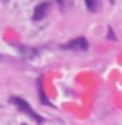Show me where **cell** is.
<instances>
[{
  "mask_svg": "<svg viewBox=\"0 0 122 125\" xmlns=\"http://www.w3.org/2000/svg\"><path fill=\"white\" fill-rule=\"evenodd\" d=\"M13 104H14L16 107H18L20 111H24L25 115H29L31 118H34L36 122H41V118H40V116L36 115V113H34V109H32V107L27 104V102H25L24 98H20V96H13Z\"/></svg>",
  "mask_w": 122,
  "mask_h": 125,
  "instance_id": "6da1fadb",
  "label": "cell"
},
{
  "mask_svg": "<svg viewBox=\"0 0 122 125\" xmlns=\"http://www.w3.org/2000/svg\"><path fill=\"white\" fill-rule=\"evenodd\" d=\"M63 48H70V50H86L88 48V41L84 38H77V39H72L70 43L63 45Z\"/></svg>",
  "mask_w": 122,
  "mask_h": 125,
  "instance_id": "7a4b0ae2",
  "label": "cell"
},
{
  "mask_svg": "<svg viewBox=\"0 0 122 125\" xmlns=\"http://www.w3.org/2000/svg\"><path fill=\"white\" fill-rule=\"evenodd\" d=\"M50 7V4L49 2H43V4H40L36 9H34V20H41L45 14H47V11Z\"/></svg>",
  "mask_w": 122,
  "mask_h": 125,
  "instance_id": "3957f363",
  "label": "cell"
},
{
  "mask_svg": "<svg viewBox=\"0 0 122 125\" xmlns=\"http://www.w3.org/2000/svg\"><path fill=\"white\" fill-rule=\"evenodd\" d=\"M84 2H86L88 11H92V13H94V11L97 9V5H99V0H84Z\"/></svg>",
  "mask_w": 122,
  "mask_h": 125,
  "instance_id": "277c9868",
  "label": "cell"
},
{
  "mask_svg": "<svg viewBox=\"0 0 122 125\" xmlns=\"http://www.w3.org/2000/svg\"><path fill=\"white\" fill-rule=\"evenodd\" d=\"M57 4H61V5H63V4H65V0H57Z\"/></svg>",
  "mask_w": 122,
  "mask_h": 125,
  "instance_id": "5b68a950",
  "label": "cell"
}]
</instances>
